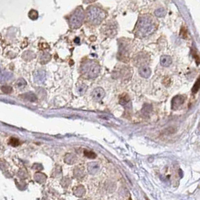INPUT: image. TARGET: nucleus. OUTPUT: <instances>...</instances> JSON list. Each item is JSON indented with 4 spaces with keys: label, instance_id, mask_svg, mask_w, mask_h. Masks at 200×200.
Instances as JSON below:
<instances>
[{
    "label": "nucleus",
    "instance_id": "nucleus-1",
    "mask_svg": "<svg viewBox=\"0 0 200 200\" xmlns=\"http://www.w3.org/2000/svg\"><path fill=\"white\" fill-rule=\"evenodd\" d=\"M156 30V23L153 18L148 16L140 17L137 23L135 34L140 38L146 37L153 33Z\"/></svg>",
    "mask_w": 200,
    "mask_h": 200
},
{
    "label": "nucleus",
    "instance_id": "nucleus-2",
    "mask_svg": "<svg viewBox=\"0 0 200 200\" xmlns=\"http://www.w3.org/2000/svg\"><path fill=\"white\" fill-rule=\"evenodd\" d=\"M105 14L102 9L92 6L87 9L88 21L94 25L99 24L105 18Z\"/></svg>",
    "mask_w": 200,
    "mask_h": 200
},
{
    "label": "nucleus",
    "instance_id": "nucleus-3",
    "mask_svg": "<svg viewBox=\"0 0 200 200\" xmlns=\"http://www.w3.org/2000/svg\"><path fill=\"white\" fill-rule=\"evenodd\" d=\"M100 67L97 63L89 61L85 63L82 67V72L89 78H95L99 75Z\"/></svg>",
    "mask_w": 200,
    "mask_h": 200
},
{
    "label": "nucleus",
    "instance_id": "nucleus-4",
    "mask_svg": "<svg viewBox=\"0 0 200 200\" xmlns=\"http://www.w3.org/2000/svg\"><path fill=\"white\" fill-rule=\"evenodd\" d=\"M84 10L82 9V8L79 7L78 8H77L75 11V12L71 14L69 19V23L71 27L74 29L79 28L84 21Z\"/></svg>",
    "mask_w": 200,
    "mask_h": 200
},
{
    "label": "nucleus",
    "instance_id": "nucleus-5",
    "mask_svg": "<svg viewBox=\"0 0 200 200\" xmlns=\"http://www.w3.org/2000/svg\"><path fill=\"white\" fill-rule=\"evenodd\" d=\"M105 95V90H103L102 87L96 88L95 90L93 91V93H92L93 98V99H95L96 101H100V100H102L104 98Z\"/></svg>",
    "mask_w": 200,
    "mask_h": 200
},
{
    "label": "nucleus",
    "instance_id": "nucleus-6",
    "mask_svg": "<svg viewBox=\"0 0 200 200\" xmlns=\"http://www.w3.org/2000/svg\"><path fill=\"white\" fill-rule=\"evenodd\" d=\"M184 102V98L183 96L178 95L173 98L172 101V109H178Z\"/></svg>",
    "mask_w": 200,
    "mask_h": 200
},
{
    "label": "nucleus",
    "instance_id": "nucleus-7",
    "mask_svg": "<svg viewBox=\"0 0 200 200\" xmlns=\"http://www.w3.org/2000/svg\"><path fill=\"white\" fill-rule=\"evenodd\" d=\"M45 72L43 70H38L34 75V79L37 84H42L45 80Z\"/></svg>",
    "mask_w": 200,
    "mask_h": 200
},
{
    "label": "nucleus",
    "instance_id": "nucleus-8",
    "mask_svg": "<svg viewBox=\"0 0 200 200\" xmlns=\"http://www.w3.org/2000/svg\"><path fill=\"white\" fill-rule=\"evenodd\" d=\"M139 75L144 78H148L151 75V70L148 66H142L139 68L138 70Z\"/></svg>",
    "mask_w": 200,
    "mask_h": 200
},
{
    "label": "nucleus",
    "instance_id": "nucleus-9",
    "mask_svg": "<svg viewBox=\"0 0 200 200\" xmlns=\"http://www.w3.org/2000/svg\"><path fill=\"white\" fill-rule=\"evenodd\" d=\"M87 169L89 173L91 175L96 174L99 170V165L98 163L96 162H91L88 164Z\"/></svg>",
    "mask_w": 200,
    "mask_h": 200
},
{
    "label": "nucleus",
    "instance_id": "nucleus-10",
    "mask_svg": "<svg viewBox=\"0 0 200 200\" xmlns=\"http://www.w3.org/2000/svg\"><path fill=\"white\" fill-rule=\"evenodd\" d=\"M172 63V60L169 56H167V55H164V56H162L160 58V63L161 65L164 67H168L170 66Z\"/></svg>",
    "mask_w": 200,
    "mask_h": 200
},
{
    "label": "nucleus",
    "instance_id": "nucleus-11",
    "mask_svg": "<svg viewBox=\"0 0 200 200\" xmlns=\"http://www.w3.org/2000/svg\"><path fill=\"white\" fill-rule=\"evenodd\" d=\"M73 193H74V194H75L76 197H83L84 193H85V189H84V187H83V186H78V187L74 188Z\"/></svg>",
    "mask_w": 200,
    "mask_h": 200
},
{
    "label": "nucleus",
    "instance_id": "nucleus-12",
    "mask_svg": "<svg viewBox=\"0 0 200 200\" xmlns=\"http://www.w3.org/2000/svg\"><path fill=\"white\" fill-rule=\"evenodd\" d=\"M21 97H23V99H26V100L30 102H36V99H37L36 95L32 93H26L24 95L21 96Z\"/></svg>",
    "mask_w": 200,
    "mask_h": 200
},
{
    "label": "nucleus",
    "instance_id": "nucleus-13",
    "mask_svg": "<svg viewBox=\"0 0 200 200\" xmlns=\"http://www.w3.org/2000/svg\"><path fill=\"white\" fill-rule=\"evenodd\" d=\"M34 178H35V180H36L38 183L43 184L44 182H45V181H46V175L42 174V173H39V172H38V173H36V174L34 175Z\"/></svg>",
    "mask_w": 200,
    "mask_h": 200
},
{
    "label": "nucleus",
    "instance_id": "nucleus-14",
    "mask_svg": "<svg viewBox=\"0 0 200 200\" xmlns=\"http://www.w3.org/2000/svg\"><path fill=\"white\" fill-rule=\"evenodd\" d=\"M129 101H130V98H129V96L126 93H124L120 96L119 102H120V103L122 105H127L128 103L129 102Z\"/></svg>",
    "mask_w": 200,
    "mask_h": 200
},
{
    "label": "nucleus",
    "instance_id": "nucleus-15",
    "mask_svg": "<svg viewBox=\"0 0 200 200\" xmlns=\"http://www.w3.org/2000/svg\"><path fill=\"white\" fill-rule=\"evenodd\" d=\"M12 78V74L9 72H7V71H2V75H1V80H2V82L4 81H7V80H10V79Z\"/></svg>",
    "mask_w": 200,
    "mask_h": 200
},
{
    "label": "nucleus",
    "instance_id": "nucleus-16",
    "mask_svg": "<svg viewBox=\"0 0 200 200\" xmlns=\"http://www.w3.org/2000/svg\"><path fill=\"white\" fill-rule=\"evenodd\" d=\"M76 160V157L72 154H67L65 157V162L68 164H73Z\"/></svg>",
    "mask_w": 200,
    "mask_h": 200
},
{
    "label": "nucleus",
    "instance_id": "nucleus-17",
    "mask_svg": "<svg viewBox=\"0 0 200 200\" xmlns=\"http://www.w3.org/2000/svg\"><path fill=\"white\" fill-rule=\"evenodd\" d=\"M16 86L19 89H22V88L25 87L26 86V80L23 78H20L17 80V81L16 82Z\"/></svg>",
    "mask_w": 200,
    "mask_h": 200
},
{
    "label": "nucleus",
    "instance_id": "nucleus-18",
    "mask_svg": "<svg viewBox=\"0 0 200 200\" xmlns=\"http://www.w3.org/2000/svg\"><path fill=\"white\" fill-rule=\"evenodd\" d=\"M50 60H51V55L49 54H47V53L44 54L41 56V63L42 64L47 63V62L50 61Z\"/></svg>",
    "mask_w": 200,
    "mask_h": 200
},
{
    "label": "nucleus",
    "instance_id": "nucleus-19",
    "mask_svg": "<svg viewBox=\"0 0 200 200\" xmlns=\"http://www.w3.org/2000/svg\"><path fill=\"white\" fill-rule=\"evenodd\" d=\"M34 56H35V54L32 51H26L23 54V58H24L26 60H32L34 58Z\"/></svg>",
    "mask_w": 200,
    "mask_h": 200
},
{
    "label": "nucleus",
    "instance_id": "nucleus-20",
    "mask_svg": "<svg viewBox=\"0 0 200 200\" xmlns=\"http://www.w3.org/2000/svg\"><path fill=\"white\" fill-rule=\"evenodd\" d=\"M199 88H200V78L197 79V80L196 81L194 85H193V88H192V92H193V93H194V94L197 93V92L199 91Z\"/></svg>",
    "mask_w": 200,
    "mask_h": 200
},
{
    "label": "nucleus",
    "instance_id": "nucleus-21",
    "mask_svg": "<svg viewBox=\"0 0 200 200\" xmlns=\"http://www.w3.org/2000/svg\"><path fill=\"white\" fill-rule=\"evenodd\" d=\"M166 14V11L163 8H159L155 11V15L158 17H162Z\"/></svg>",
    "mask_w": 200,
    "mask_h": 200
},
{
    "label": "nucleus",
    "instance_id": "nucleus-22",
    "mask_svg": "<svg viewBox=\"0 0 200 200\" xmlns=\"http://www.w3.org/2000/svg\"><path fill=\"white\" fill-rule=\"evenodd\" d=\"M29 17H30V19L32 20H36L38 17V12L35 10H31L29 13Z\"/></svg>",
    "mask_w": 200,
    "mask_h": 200
},
{
    "label": "nucleus",
    "instance_id": "nucleus-23",
    "mask_svg": "<svg viewBox=\"0 0 200 200\" xmlns=\"http://www.w3.org/2000/svg\"><path fill=\"white\" fill-rule=\"evenodd\" d=\"M9 144L13 147H17L20 144V142H19V140L17 138H11L9 141Z\"/></svg>",
    "mask_w": 200,
    "mask_h": 200
},
{
    "label": "nucleus",
    "instance_id": "nucleus-24",
    "mask_svg": "<svg viewBox=\"0 0 200 200\" xmlns=\"http://www.w3.org/2000/svg\"><path fill=\"white\" fill-rule=\"evenodd\" d=\"M84 155L86 156L87 157H88V158H90V159H94V158H96V154L93 152L89 151H87V150L84 151Z\"/></svg>",
    "mask_w": 200,
    "mask_h": 200
},
{
    "label": "nucleus",
    "instance_id": "nucleus-25",
    "mask_svg": "<svg viewBox=\"0 0 200 200\" xmlns=\"http://www.w3.org/2000/svg\"><path fill=\"white\" fill-rule=\"evenodd\" d=\"M84 175V172H83V171L80 170V169H78V168L75 169V176L77 178H83V176Z\"/></svg>",
    "mask_w": 200,
    "mask_h": 200
},
{
    "label": "nucleus",
    "instance_id": "nucleus-26",
    "mask_svg": "<svg viewBox=\"0 0 200 200\" xmlns=\"http://www.w3.org/2000/svg\"><path fill=\"white\" fill-rule=\"evenodd\" d=\"M2 91L3 92V93H5L9 94L12 92V87H11L9 86H2Z\"/></svg>",
    "mask_w": 200,
    "mask_h": 200
},
{
    "label": "nucleus",
    "instance_id": "nucleus-27",
    "mask_svg": "<svg viewBox=\"0 0 200 200\" xmlns=\"http://www.w3.org/2000/svg\"><path fill=\"white\" fill-rule=\"evenodd\" d=\"M86 90H87V86L84 84V85H81V86L79 87L78 89V93L80 94H83L86 92Z\"/></svg>",
    "mask_w": 200,
    "mask_h": 200
},
{
    "label": "nucleus",
    "instance_id": "nucleus-28",
    "mask_svg": "<svg viewBox=\"0 0 200 200\" xmlns=\"http://www.w3.org/2000/svg\"><path fill=\"white\" fill-rule=\"evenodd\" d=\"M180 35H181V36L182 38H187V31L184 27H183V28L181 30V33H180Z\"/></svg>",
    "mask_w": 200,
    "mask_h": 200
},
{
    "label": "nucleus",
    "instance_id": "nucleus-29",
    "mask_svg": "<svg viewBox=\"0 0 200 200\" xmlns=\"http://www.w3.org/2000/svg\"><path fill=\"white\" fill-rule=\"evenodd\" d=\"M193 57H194L195 60H196V62L197 63V64L200 63V58H199V55L197 54V53L196 52V51H193Z\"/></svg>",
    "mask_w": 200,
    "mask_h": 200
},
{
    "label": "nucleus",
    "instance_id": "nucleus-30",
    "mask_svg": "<svg viewBox=\"0 0 200 200\" xmlns=\"http://www.w3.org/2000/svg\"><path fill=\"white\" fill-rule=\"evenodd\" d=\"M75 42L77 44H79L80 43V39H79V38H76L75 39Z\"/></svg>",
    "mask_w": 200,
    "mask_h": 200
},
{
    "label": "nucleus",
    "instance_id": "nucleus-31",
    "mask_svg": "<svg viewBox=\"0 0 200 200\" xmlns=\"http://www.w3.org/2000/svg\"><path fill=\"white\" fill-rule=\"evenodd\" d=\"M86 2H93L94 0H84Z\"/></svg>",
    "mask_w": 200,
    "mask_h": 200
},
{
    "label": "nucleus",
    "instance_id": "nucleus-32",
    "mask_svg": "<svg viewBox=\"0 0 200 200\" xmlns=\"http://www.w3.org/2000/svg\"><path fill=\"white\" fill-rule=\"evenodd\" d=\"M199 131H200V124H199Z\"/></svg>",
    "mask_w": 200,
    "mask_h": 200
}]
</instances>
